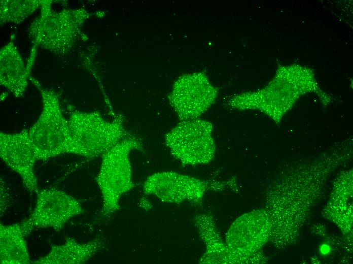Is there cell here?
I'll return each instance as SVG.
<instances>
[{"instance_id":"9a60e30c","label":"cell","mask_w":353,"mask_h":264,"mask_svg":"<svg viewBox=\"0 0 353 264\" xmlns=\"http://www.w3.org/2000/svg\"><path fill=\"white\" fill-rule=\"evenodd\" d=\"M42 1H1V24L6 23L18 24L41 7Z\"/></svg>"},{"instance_id":"2e32d148","label":"cell","mask_w":353,"mask_h":264,"mask_svg":"<svg viewBox=\"0 0 353 264\" xmlns=\"http://www.w3.org/2000/svg\"><path fill=\"white\" fill-rule=\"evenodd\" d=\"M321 250L323 253L326 254L329 250V247L327 245L323 246Z\"/></svg>"},{"instance_id":"3957f363","label":"cell","mask_w":353,"mask_h":264,"mask_svg":"<svg viewBox=\"0 0 353 264\" xmlns=\"http://www.w3.org/2000/svg\"><path fill=\"white\" fill-rule=\"evenodd\" d=\"M143 149L140 139L130 135L101 156L96 179L102 199L101 216H110L118 211L120 197L134 187L129 155L132 150Z\"/></svg>"},{"instance_id":"6da1fadb","label":"cell","mask_w":353,"mask_h":264,"mask_svg":"<svg viewBox=\"0 0 353 264\" xmlns=\"http://www.w3.org/2000/svg\"><path fill=\"white\" fill-rule=\"evenodd\" d=\"M52 1H42L41 13L32 22L28 35L33 47L27 68L31 70L37 47L58 55L68 54L79 40L81 28L89 14L83 9H51Z\"/></svg>"},{"instance_id":"52a82bcc","label":"cell","mask_w":353,"mask_h":264,"mask_svg":"<svg viewBox=\"0 0 353 264\" xmlns=\"http://www.w3.org/2000/svg\"><path fill=\"white\" fill-rule=\"evenodd\" d=\"M36 193L33 211L20 222L25 237L36 228H52L60 232L70 219L84 212L79 201L64 191L47 188Z\"/></svg>"},{"instance_id":"30bf717a","label":"cell","mask_w":353,"mask_h":264,"mask_svg":"<svg viewBox=\"0 0 353 264\" xmlns=\"http://www.w3.org/2000/svg\"><path fill=\"white\" fill-rule=\"evenodd\" d=\"M0 156L21 178L30 192L38 191L34 166L37 161L28 129L16 133H0Z\"/></svg>"},{"instance_id":"8fae6325","label":"cell","mask_w":353,"mask_h":264,"mask_svg":"<svg viewBox=\"0 0 353 264\" xmlns=\"http://www.w3.org/2000/svg\"><path fill=\"white\" fill-rule=\"evenodd\" d=\"M194 225L205 245V250L199 261L206 264L242 263L221 239L213 217L204 213L193 218Z\"/></svg>"},{"instance_id":"5b68a950","label":"cell","mask_w":353,"mask_h":264,"mask_svg":"<svg viewBox=\"0 0 353 264\" xmlns=\"http://www.w3.org/2000/svg\"><path fill=\"white\" fill-rule=\"evenodd\" d=\"M213 128L210 121L199 118L181 120L166 134L165 144L183 165L207 164L216 153Z\"/></svg>"},{"instance_id":"277c9868","label":"cell","mask_w":353,"mask_h":264,"mask_svg":"<svg viewBox=\"0 0 353 264\" xmlns=\"http://www.w3.org/2000/svg\"><path fill=\"white\" fill-rule=\"evenodd\" d=\"M68 123L73 140L80 156L88 158L101 156L131 134L123 125V118L116 116L107 120L98 112H70Z\"/></svg>"},{"instance_id":"9c48e42d","label":"cell","mask_w":353,"mask_h":264,"mask_svg":"<svg viewBox=\"0 0 353 264\" xmlns=\"http://www.w3.org/2000/svg\"><path fill=\"white\" fill-rule=\"evenodd\" d=\"M269 230L266 213L264 211L251 212L234 221L226 234L225 243L242 263L253 262L255 258L252 256L265 242Z\"/></svg>"},{"instance_id":"4fadbf2b","label":"cell","mask_w":353,"mask_h":264,"mask_svg":"<svg viewBox=\"0 0 353 264\" xmlns=\"http://www.w3.org/2000/svg\"><path fill=\"white\" fill-rule=\"evenodd\" d=\"M103 241L96 238L84 243L67 237L64 244L53 245L45 256L31 262L34 264H81L87 261L103 247Z\"/></svg>"},{"instance_id":"ba28073f","label":"cell","mask_w":353,"mask_h":264,"mask_svg":"<svg viewBox=\"0 0 353 264\" xmlns=\"http://www.w3.org/2000/svg\"><path fill=\"white\" fill-rule=\"evenodd\" d=\"M218 88L204 73L182 76L174 83L169 102L179 120L199 118L216 101Z\"/></svg>"},{"instance_id":"7a4b0ae2","label":"cell","mask_w":353,"mask_h":264,"mask_svg":"<svg viewBox=\"0 0 353 264\" xmlns=\"http://www.w3.org/2000/svg\"><path fill=\"white\" fill-rule=\"evenodd\" d=\"M29 80L41 94L42 110L37 121L28 129L37 160H46L63 154L80 155L61 108L60 94L46 88L34 78Z\"/></svg>"},{"instance_id":"5bb4252c","label":"cell","mask_w":353,"mask_h":264,"mask_svg":"<svg viewBox=\"0 0 353 264\" xmlns=\"http://www.w3.org/2000/svg\"><path fill=\"white\" fill-rule=\"evenodd\" d=\"M26 237L20 223L0 224V263L27 264L30 262Z\"/></svg>"},{"instance_id":"8992f818","label":"cell","mask_w":353,"mask_h":264,"mask_svg":"<svg viewBox=\"0 0 353 264\" xmlns=\"http://www.w3.org/2000/svg\"><path fill=\"white\" fill-rule=\"evenodd\" d=\"M230 181L211 182L172 171L155 173L145 181V194L153 195L166 203L180 204L185 201L199 204L209 190H223Z\"/></svg>"},{"instance_id":"7c38bea8","label":"cell","mask_w":353,"mask_h":264,"mask_svg":"<svg viewBox=\"0 0 353 264\" xmlns=\"http://www.w3.org/2000/svg\"><path fill=\"white\" fill-rule=\"evenodd\" d=\"M12 35L9 42L0 51V83L14 96L23 95L30 76Z\"/></svg>"}]
</instances>
